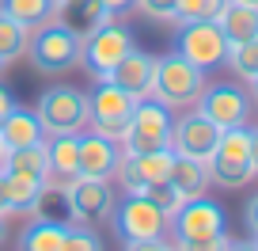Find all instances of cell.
I'll list each match as a JSON object with an SVG mask.
<instances>
[{
  "label": "cell",
  "mask_w": 258,
  "mask_h": 251,
  "mask_svg": "<svg viewBox=\"0 0 258 251\" xmlns=\"http://www.w3.org/2000/svg\"><path fill=\"white\" fill-rule=\"evenodd\" d=\"M133 8L145 12L148 19H175V0H133Z\"/></svg>",
  "instance_id": "32"
},
{
  "label": "cell",
  "mask_w": 258,
  "mask_h": 251,
  "mask_svg": "<svg viewBox=\"0 0 258 251\" xmlns=\"http://www.w3.org/2000/svg\"><path fill=\"white\" fill-rule=\"evenodd\" d=\"M27 27H19L16 19H8L4 12H0V61L8 65V61H19L27 49Z\"/></svg>",
  "instance_id": "25"
},
{
  "label": "cell",
  "mask_w": 258,
  "mask_h": 251,
  "mask_svg": "<svg viewBox=\"0 0 258 251\" xmlns=\"http://www.w3.org/2000/svg\"><path fill=\"white\" fill-rule=\"evenodd\" d=\"M243 221H247V228H250V236L258 240V194H250V202H247V210H243Z\"/></svg>",
  "instance_id": "34"
},
{
  "label": "cell",
  "mask_w": 258,
  "mask_h": 251,
  "mask_svg": "<svg viewBox=\"0 0 258 251\" xmlns=\"http://www.w3.org/2000/svg\"><path fill=\"white\" fill-rule=\"evenodd\" d=\"M167 183L182 194V202L186 198H198V194L209 190V168H205V160L175 156V160H171V171H167Z\"/></svg>",
  "instance_id": "20"
},
{
  "label": "cell",
  "mask_w": 258,
  "mask_h": 251,
  "mask_svg": "<svg viewBox=\"0 0 258 251\" xmlns=\"http://www.w3.org/2000/svg\"><path fill=\"white\" fill-rule=\"evenodd\" d=\"M152 76H156V57L133 46L118 65L106 73V80L118 84L121 91H129L133 99H148V95H152Z\"/></svg>",
  "instance_id": "16"
},
{
  "label": "cell",
  "mask_w": 258,
  "mask_h": 251,
  "mask_svg": "<svg viewBox=\"0 0 258 251\" xmlns=\"http://www.w3.org/2000/svg\"><path fill=\"white\" fill-rule=\"evenodd\" d=\"M12 107H16V95H12V91L4 88V84H0V122L8 118V111H12Z\"/></svg>",
  "instance_id": "35"
},
{
  "label": "cell",
  "mask_w": 258,
  "mask_h": 251,
  "mask_svg": "<svg viewBox=\"0 0 258 251\" xmlns=\"http://www.w3.org/2000/svg\"><path fill=\"white\" fill-rule=\"evenodd\" d=\"M133 107H137V99L129 91H121L110 80H95V88L88 91V126L103 137L121 141L129 118H133Z\"/></svg>",
  "instance_id": "7"
},
{
  "label": "cell",
  "mask_w": 258,
  "mask_h": 251,
  "mask_svg": "<svg viewBox=\"0 0 258 251\" xmlns=\"http://www.w3.org/2000/svg\"><path fill=\"white\" fill-rule=\"evenodd\" d=\"M110 221H114V232H118L121 243L163 236V232H167V225H171V217H167L156 202H148L145 194H125V198H118V202H114Z\"/></svg>",
  "instance_id": "8"
},
{
  "label": "cell",
  "mask_w": 258,
  "mask_h": 251,
  "mask_svg": "<svg viewBox=\"0 0 258 251\" xmlns=\"http://www.w3.org/2000/svg\"><path fill=\"white\" fill-rule=\"evenodd\" d=\"M64 198H69L73 221L91 225V228L103 225V221H110L114 202H118V194L110 190V179H84V175H76L73 183L64 186Z\"/></svg>",
  "instance_id": "10"
},
{
  "label": "cell",
  "mask_w": 258,
  "mask_h": 251,
  "mask_svg": "<svg viewBox=\"0 0 258 251\" xmlns=\"http://www.w3.org/2000/svg\"><path fill=\"white\" fill-rule=\"evenodd\" d=\"M61 4H69V0H57V8H61Z\"/></svg>",
  "instance_id": "44"
},
{
  "label": "cell",
  "mask_w": 258,
  "mask_h": 251,
  "mask_svg": "<svg viewBox=\"0 0 258 251\" xmlns=\"http://www.w3.org/2000/svg\"><path fill=\"white\" fill-rule=\"evenodd\" d=\"M228 65H232L247 84L254 80L258 76V38H247V42H239V46L228 49Z\"/></svg>",
  "instance_id": "27"
},
{
  "label": "cell",
  "mask_w": 258,
  "mask_h": 251,
  "mask_svg": "<svg viewBox=\"0 0 258 251\" xmlns=\"http://www.w3.org/2000/svg\"><path fill=\"white\" fill-rule=\"evenodd\" d=\"M125 251H175V243H167L163 236H152V240H129Z\"/></svg>",
  "instance_id": "33"
},
{
  "label": "cell",
  "mask_w": 258,
  "mask_h": 251,
  "mask_svg": "<svg viewBox=\"0 0 258 251\" xmlns=\"http://www.w3.org/2000/svg\"><path fill=\"white\" fill-rule=\"evenodd\" d=\"M205 91V69L186 61L182 54H163L156 57V76H152V99H160L167 111H186L202 99Z\"/></svg>",
  "instance_id": "2"
},
{
  "label": "cell",
  "mask_w": 258,
  "mask_h": 251,
  "mask_svg": "<svg viewBox=\"0 0 258 251\" xmlns=\"http://www.w3.org/2000/svg\"><path fill=\"white\" fill-rule=\"evenodd\" d=\"M224 0H175V23H198V19H217Z\"/></svg>",
  "instance_id": "28"
},
{
  "label": "cell",
  "mask_w": 258,
  "mask_h": 251,
  "mask_svg": "<svg viewBox=\"0 0 258 251\" xmlns=\"http://www.w3.org/2000/svg\"><path fill=\"white\" fill-rule=\"evenodd\" d=\"M0 12L8 19H16L19 27H27V31H34V27L49 23V19H57V0H0Z\"/></svg>",
  "instance_id": "22"
},
{
  "label": "cell",
  "mask_w": 258,
  "mask_h": 251,
  "mask_svg": "<svg viewBox=\"0 0 258 251\" xmlns=\"http://www.w3.org/2000/svg\"><path fill=\"white\" fill-rule=\"evenodd\" d=\"M232 247V236L217 232V236H205V240H175V251H228Z\"/></svg>",
  "instance_id": "31"
},
{
  "label": "cell",
  "mask_w": 258,
  "mask_h": 251,
  "mask_svg": "<svg viewBox=\"0 0 258 251\" xmlns=\"http://www.w3.org/2000/svg\"><path fill=\"white\" fill-rule=\"evenodd\" d=\"M46 190L42 175H27V171H4V194H8V210L12 213H27L31 217L38 194Z\"/></svg>",
  "instance_id": "21"
},
{
  "label": "cell",
  "mask_w": 258,
  "mask_h": 251,
  "mask_svg": "<svg viewBox=\"0 0 258 251\" xmlns=\"http://www.w3.org/2000/svg\"><path fill=\"white\" fill-rule=\"evenodd\" d=\"M80 175L76 164V133H49L46 137V186H69Z\"/></svg>",
  "instance_id": "17"
},
{
  "label": "cell",
  "mask_w": 258,
  "mask_h": 251,
  "mask_svg": "<svg viewBox=\"0 0 258 251\" xmlns=\"http://www.w3.org/2000/svg\"><path fill=\"white\" fill-rule=\"evenodd\" d=\"M133 46H137V42H133V31H129L125 23H114V16H110L106 23H99L95 31L84 34V57H80V65L88 69L95 80H106V73H110V69L118 65Z\"/></svg>",
  "instance_id": "6"
},
{
  "label": "cell",
  "mask_w": 258,
  "mask_h": 251,
  "mask_svg": "<svg viewBox=\"0 0 258 251\" xmlns=\"http://www.w3.org/2000/svg\"><path fill=\"white\" fill-rule=\"evenodd\" d=\"M8 240V213H0V243Z\"/></svg>",
  "instance_id": "40"
},
{
  "label": "cell",
  "mask_w": 258,
  "mask_h": 251,
  "mask_svg": "<svg viewBox=\"0 0 258 251\" xmlns=\"http://www.w3.org/2000/svg\"><path fill=\"white\" fill-rule=\"evenodd\" d=\"M167 228H171L175 240H205V236L224 232V210H220L213 198H205V194L186 198V202L171 213Z\"/></svg>",
  "instance_id": "13"
},
{
  "label": "cell",
  "mask_w": 258,
  "mask_h": 251,
  "mask_svg": "<svg viewBox=\"0 0 258 251\" xmlns=\"http://www.w3.org/2000/svg\"><path fill=\"white\" fill-rule=\"evenodd\" d=\"M250 91H254V99H258V76H254V80H250Z\"/></svg>",
  "instance_id": "42"
},
{
  "label": "cell",
  "mask_w": 258,
  "mask_h": 251,
  "mask_svg": "<svg viewBox=\"0 0 258 251\" xmlns=\"http://www.w3.org/2000/svg\"><path fill=\"white\" fill-rule=\"evenodd\" d=\"M220 126L217 122H209L198 107L194 111H186L182 118L171 122V153L175 156H190V160H209L213 148H217L220 141Z\"/></svg>",
  "instance_id": "11"
},
{
  "label": "cell",
  "mask_w": 258,
  "mask_h": 251,
  "mask_svg": "<svg viewBox=\"0 0 258 251\" xmlns=\"http://www.w3.org/2000/svg\"><path fill=\"white\" fill-rule=\"evenodd\" d=\"M61 251H103V240H99V232L91 225H80V221H73V225H64V243Z\"/></svg>",
  "instance_id": "29"
},
{
  "label": "cell",
  "mask_w": 258,
  "mask_h": 251,
  "mask_svg": "<svg viewBox=\"0 0 258 251\" xmlns=\"http://www.w3.org/2000/svg\"><path fill=\"white\" fill-rule=\"evenodd\" d=\"M49 133L42 130V122L34 111H23V107H12L8 118L0 122V141L8 148H27V145H42Z\"/></svg>",
  "instance_id": "18"
},
{
  "label": "cell",
  "mask_w": 258,
  "mask_h": 251,
  "mask_svg": "<svg viewBox=\"0 0 258 251\" xmlns=\"http://www.w3.org/2000/svg\"><path fill=\"white\" fill-rule=\"evenodd\" d=\"M217 27L224 31L228 46L258 38V8L254 4H239V0H224V8H220V16H217Z\"/></svg>",
  "instance_id": "19"
},
{
  "label": "cell",
  "mask_w": 258,
  "mask_h": 251,
  "mask_svg": "<svg viewBox=\"0 0 258 251\" xmlns=\"http://www.w3.org/2000/svg\"><path fill=\"white\" fill-rule=\"evenodd\" d=\"M118 145H121V153H160V148H171V111L152 95L137 99L133 118H129Z\"/></svg>",
  "instance_id": "5"
},
{
  "label": "cell",
  "mask_w": 258,
  "mask_h": 251,
  "mask_svg": "<svg viewBox=\"0 0 258 251\" xmlns=\"http://www.w3.org/2000/svg\"><path fill=\"white\" fill-rule=\"evenodd\" d=\"M23 57L31 61L34 73L57 76V73H73L84 57V34H76L64 19H49V23L34 27L27 34Z\"/></svg>",
  "instance_id": "1"
},
{
  "label": "cell",
  "mask_w": 258,
  "mask_h": 251,
  "mask_svg": "<svg viewBox=\"0 0 258 251\" xmlns=\"http://www.w3.org/2000/svg\"><path fill=\"white\" fill-rule=\"evenodd\" d=\"M99 4H103V8L110 12V16H121V12H129V8H133V0H99Z\"/></svg>",
  "instance_id": "36"
},
{
  "label": "cell",
  "mask_w": 258,
  "mask_h": 251,
  "mask_svg": "<svg viewBox=\"0 0 258 251\" xmlns=\"http://www.w3.org/2000/svg\"><path fill=\"white\" fill-rule=\"evenodd\" d=\"M57 19H64L76 34H88V31H95L99 23H106L110 12H106L99 0H69V4H61Z\"/></svg>",
  "instance_id": "24"
},
{
  "label": "cell",
  "mask_w": 258,
  "mask_h": 251,
  "mask_svg": "<svg viewBox=\"0 0 258 251\" xmlns=\"http://www.w3.org/2000/svg\"><path fill=\"white\" fill-rule=\"evenodd\" d=\"M4 171H27V175L46 179V141L42 145H27V148H8V168Z\"/></svg>",
  "instance_id": "26"
},
{
  "label": "cell",
  "mask_w": 258,
  "mask_h": 251,
  "mask_svg": "<svg viewBox=\"0 0 258 251\" xmlns=\"http://www.w3.org/2000/svg\"><path fill=\"white\" fill-rule=\"evenodd\" d=\"M228 251H258V240H232Z\"/></svg>",
  "instance_id": "38"
},
{
  "label": "cell",
  "mask_w": 258,
  "mask_h": 251,
  "mask_svg": "<svg viewBox=\"0 0 258 251\" xmlns=\"http://www.w3.org/2000/svg\"><path fill=\"white\" fill-rule=\"evenodd\" d=\"M178 54L186 57V61H194L198 69H220L228 65V38L224 31L217 27V19H198V23H178Z\"/></svg>",
  "instance_id": "9"
},
{
  "label": "cell",
  "mask_w": 258,
  "mask_h": 251,
  "mask_svg": "<svg viewBox=\"0 0 258 251\" xmlns=\"http://www.w3.org/2000/svg\"><path fill=\"white\" fill-rule=\"evenodd\" d=\"M8 168V145H4V141H0V171Z\"/></svg>",
  "instance_id": "41"
},
{
  "label": "cell",
  "mask_w": 258,
  "mask_h": 251,
  "mask_svg": "<svg viewBox=\"0 0 258 251\" xmlns=\"http://www.w3.org/2000/svg\"><path fill=\"white\" fill-rule=\"evenodd\" d=\"M61 243H64V225H57V221L31 217L19 232V251H61Z\"/></svg>",
  "instance_id": "23"
},
{
  "label": "cell",
  "mask_w": 258,
  "mask_h": 251,
  "mask_svg": "<svg viewBox=\"0 0 258 251\" xmlns=\"http://www.w3.org/2000/svg\"><path fill=\"white\" fill-rule=\"evenodd\" d=\"M141 194H145L148 202H156V206H160L163 213H167V217H171V213L178 210V206H182V194H178V190H175V186L167 183V179H160V183H148L145 190H141Z\"/></svg>",
  "instance_id": "30"
},
{
  "label": "cell",
  "mask_w": 258,
  "mask_h": 251,
  "mask_svg": "<svg viewBox=\"0 0 258 251\" xmlns=\"http://www.w3.org/2000/svg\"><path fill=\"white\" fill-rule=\"evenodd\" d=\"M0 213H12L8 210V194H4V171H0Z\"/></svg>",
  "instance_id": "39"
},
{
  "label": "cell",
  "mask_w": 258,
  "mask_h": 251,
  "mask_svg": "<svg viewBox=\"0 0 258 251\" xmlns=\"http://www.w3.org/2000/svg\"><path fill=\"white\" fill-rule=\"evenodd\" d=\"M250 164H254V175H258V126L250 130Z\"/></svg>",
  "instance_id": "37"
},
{
  "label": "cell",
  "mask_w": 258,
  "mask_h": 251,
  "mask_svg": "<svg viewBox=\"0 0 258 251\" xmlns=\"http://www.w3.org/2000/svg\"><path fill=\"white\" fill-rule=\"evenodd\" d=\"M171 160H175L171 148H160V153H121L118 168H114V179H118V186L125 194H141L148 183L167 179Z\"/></svg>",
  "instance_id": "14"
},
{
  "label": "cell",
  "mask_w": 258,
  "mask_h": 251,
  "mask_svg": "<svg viewBox=\"0 0 258 251\" xmlns=\"http://www.w3.org/2000/svg\"><path fill=\"white\" fill-rule=\"evenodd\" d=\"M34 114L46 133H80L88 126V91L73 84H49L34 103Z\"/></svg>",
  "instance_id": "4"
},
{
  "label": "cell",
  "mask_w": 258,
  "mask_h": 251,
  "mask_svg": "<svg viewBox=\"0 0 258 251\" xmlns=\"http://www.w3.org/2000/svg\"><path fill=\"white\" fill-rule=\"evenodd\" d=\"M209 168V183L224 186V190H239L254 179V164H250V126H235L224 130L213 148V156L205 160Z\"/></svg>",
  "instance_id": "3"
},
{
  "label": "cell",
  "mask_w": 258,
  "mask_h": 251,
  "mask_svg": "<svg viewBox=\"0 0 258 251\" xmlns=\"http://www.w3.org/2000/svg\"><path fill=\"white\" fill-rule=\"evenodd\" d=\"M194 107H198L209 122H217L220 130L247 126V118H250V95L239 88V84H205L202 99Z\"/></svg>",
  "instance_id": "12"
},
{
  "label": "cell",
  "mask_w": 258,
  "mask_h": 251,
  "mask_svg": "<svg viewBox=\"0 0 258 251\" xmlns=\"http://www.w3.org/2000/svg\"><path fill=\"white\" fill-rule=\"evenodd\" d=\"M121 160V145L103 133H76V164L84 179H114V168Z\"/></svg>",
  "instance_id": "15"
},
{
  "label": "cell",
  "mask_w": 258,
  "mask_h": 251,
  "mask_svg": "<svg viewBox=\"0 0 258 251\" xmlns=\"http://www.w3.org/2000/svg\"><path fill=\"white\" fill-rule=\"evenodd\" d=\"M0 69H4V61H0Z\"/></svg>",
  "instance_id": "45"
},
{
  "label": "cell",
  "mask_w": 258,
  "mask_h": 251,
  "mask_svg": "<svg viewBox=\"0 0 258 251\" xmlns=\"http://www.w3.org/2000/svg\"><path fill=\"white\" fill-rule=\"evenodd\" d=\"M239 4H254V8H258V0H239Z\"/></svg>",
  "instance_id": "43"
}]
</instances>
